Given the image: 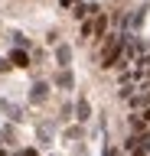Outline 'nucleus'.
<instances>
[{
    "instance_id": "nucleus-1",
    "label": "nucleus",
    "mask_w": 150,
    "mask_h": 156,
    "mask_svg": "<svg viewBox=\"0 0 150 156\" xmlns=\"http://www.w3.org/2000/svg\"><path fill=\"white\" fill-rule=\"evenodd\" d=\"M130 107H137V111L150 107V91H140V94H130Z\"/></svg>"
},
{
    "instance_id": "nucleus-6",
    "label": "nucleus",
    "mask_w": 150,
    "mask_h": 156,
    "mask_svg": "<svg viewBox=\"0 0 150 156\" xmlns=\"http://www.w3.org/2000/svg\"><path fill=\"white\" fill-rule=\"evenodd\" d=\"M13 62H16V65H30V58H26V52H13Z\"/></svg>"
},
{
    "instance_id": "nucleus-2",
    "label": "nucleus",
    "mask_w": 150,
    "mask_h": 156,
    "mask_svg": "<svg viewBox=\"0 0 150 156\" xmlns=\"http://www.w3.org/2000/svg\"><path fill=\"white\" fill-rule=\"evenodd\" d=\"M56 62L65 68V65L72 62V49H69V46H59V49H56Z\"/></svg>"
},
{
    "instance_id": "nucleus-7",
    "label": "nucleus",
    "mask_w": 150,
    "mask_h": 156,
    "mask_svg": "<svg viewBox=\"0 0 150 156\" xmlns=\"http://www.w3.org/2000/svg\"><path fill=\"white\" fill-rule=\"evenodd\" d=\"M59 85L62 88H72V75H69V72H62V75H59Z\"/></svg>"
},
{
    "instance_id": "nucleus-4",
    "label": "nucleus",
    "mask_w": 150,
    "mask_h": 156,
    "mask_svg": "<svg viewBox=\"0 0 150 156\" xmlns=\"http://www.w3.org/2000/svg\"><path fill=\"white\" fill-rule=\"evenodd\" d=\"M104 29H108V20H104V16H95V39L104 36Z\"/></svg>"
},
{
    "instance_id": "nucleus-5",
    "label": "nucleus",
    "mask_w": 150,
    "mask_h": 156,
    "mask_svg": "<svg viewBox=\"0 0 150 156\" xmlns=\"http://www.w3.org/2000/svg\"><path fill=\"white\" fill-rule=\"evenodd\" d=\"M75 111H79V120H88V117H91V107H88V101H79V107H75Z\"/></svg>"
},
{
    "instance_id": "nucleus-8",
    "label": "nucleus",
    "mask_w": 150,
    "mask_h": 156,
    "mask_svg": "<svg viewBox=\"0 0 150 156\" xmlns=\"http://www.w3.org/2000/svg\"><path fill=\"white\" fill-rule=\"evenodd\" d=\"M69 3H72V0H62V7H69Z\"/></svg>"
},
{
    "instance_id": "nucleus-3",
    "label": "nucleus",
    "mask_w": 150,
    "mask_h": 156,
    "mask_svg": "<svg viewBox=\"0 0 150 156\" xmlns=\"http://www.w3.org/2000/svg\"><path fill=\"white\" fill-rule=\"evenodd\" d=\"M46 94H49L46 85H33V101H46Z\"/></svg>"
}]
</instances>
